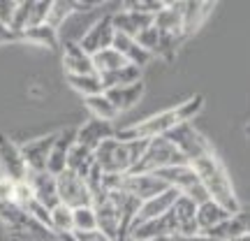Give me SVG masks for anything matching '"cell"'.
Segmentation results:
<instances>
[{
    "instance_id": "1",
    "label": "cell",
    "mask_w": 250,
    "mask_h": 241,
    "mask_svg": "<svg viewBox=\"0 0 250 241\" xmlns=\"http://www.w3.org/2000/svg\"><path fill=\"white\" fill-rule=\"evenodd\" d=\"M202 105H204V98L202 95H192L186 102H179L176 107H169L165 111H158L148 116L146 121H139V123L130 125L125 130H116V139H123V142H148V139H158V137H165V134L174 130L176 125L188 123L202 111Z\"/></svg>"
},
{
    "instance_id": "2",
    "label": "cell",
    "mask_w": 250,
    "mask_h": 241,
    "mask_svg": "<svg viewBox=\"0 0 250 241\" xmlns=\"http://www.w3.org/2000/svg\"><path fill=\"white\" fill-rule=\"evenodd\" d=\"M190 167L195 170L197 181L202 183L204 193L208 195V199H213L223 206L225 211L229 214H239L241 211V202H239V195L234 190V183L229 179V174L225 170L223 160L218 158V153L211 151L197 158V160L190 162Z\"/></svg>"
},
{
    "instance_id": "3",
    "label": "cell",
    "mask_w": 250,
    "mask_h": 241,
    "mask_svg": "<svg viewBox=\"0 0 250 241\" xmlns=\"http://www.w3.org/2000/svg\"><path fill=\"white\" fill-rule=\"evenodd\" d=\"M146 142H123L111 137L107 142H102L93 151L95 155V165L104 176H121V174H130L137 167V162L142 158Z\"/></svg>"
},
{
    "instance_id": "4",
    "label": "cell",
    "mask_w": 250,
    "mask_h": 241,
    "mask_svg": "<svg viewBox=\"0 0 250 241\" xmlns=\"http://www.w3.org/2000/svg\"><path fill=\"white\" fill-rule=\"evenodd\" d=\"M0 223L9 230L14 241H72V234H56L12 202H0Z\"/></svg>"
},
{
    "instance_id": "5",
    "label": "cell",
    "mask_w": 250,
    "mask_h": 241,
    "mask_svg": "<svg viewBox=\"0 0 250 241\" xmlns=\"http://www.w3.org/2000/svg\"><path fill=\"white\" fill-rule=\"evenodd\" d=\"M176 165H188L183 153L167 137H158V139L146 142L142 158L130 174H158V172L167 170V167H176Z\"/></svg>"
},
{
    "instance_id": "6",
    "label": "cell",
    "mask_w": 250,
    "mask_h": 241,
    "mask_svg": "<svg viewBox=\"0 0 250 241\" xmlns=\"http://www.w3.org/2000/svg\"><path fill=\"white\" fill-rule=\"evenodd\" d=\"M165 137H167V139H169V142L174 144L181 153H183V158L188 160V165H190L192 160H197V158H202V155H206V153L213 151V146H211L208 139H206L204 134L192 125V121L176 125V128L169 130Z\"/></svg>"
},
{
    "instance_id": "7",
    "label": "cell",
    "mask_w": 250,
    "mask_h": 241,
    "mask_svg": "<svg viewBox=\"0 0 250 241\" xmlns=\"http://www.w3.org/2000/svg\"><path fill=\"white\" fill-rule=\"evenodd\" d=\"M114 35H116V30L111 26V12H109V14H102V17L95 19L77 42L88 56H95L98 51H104V49L111 46Z\"/></svg>"
},
{
    "instance_id": "8",
    "label": "cell",
    "mask_w": 250,
    "mask_h": 241,
    "mask_svg": "<svg viewBox=\"0 0 250 241\" xmlns=\"http://www.w3.org/2000/svg\"><path fill=\"white\" fill-rule=\"evenodd\" d=\"M56 190H58V202L70 206V209H79V206L90 204V193L86 188V181L67 170L56 176Z\"/></svg>"
},
{
    "instance_id": "9",
    "label": "cell",
    "mask_w": 250,
    "mask_h": 241,
    "mask_svg": "<svg viewBox=\"0 0 250 241\" xmlns=\"http://www.w3.org/2000/svg\"><path fill=\"white\" fill-rule=\"evenodd\" d=\"M0 176H5L12 183H23L26 181V162L21 158V151L19 146L7 134H0Z\"/></svg>"
},
{
    "instance_id": "10",
    "label": "cell",
    "mask_w": 250,
    "mask_h": 241,
    "mask_svg": "<svg viewBox=\"0 0 250 241\" xmlns=\"http://www.w3.org/2000/svg\"><path fill=\"white\" fill-rule=\"evenodd\" d=\"M56 134H44V137H37V139H30V142L21 144L19 151H21V158L26 162L28 172H44L46 170V160H49V153H51V146L56 142Z\"/></svg>"
},
{
    "instance_id": "11",
    "label": "cell",
    "mask_w": 250,
    "mask_h": 241,
    "mask_svg": "<svg viewBox=\"0 0 250 241\" xmlns=\"http://www.w3.org/2000/svg\"><path fill=\"white\" fill-rule=\"evenodd\" d=\"M116 134L114 130V125L109 123V121H100V118H93L90 116L86 123L81 125L79 130H74V144H79L83 149H90V151H95L102 142H107Z\"/></svg>"
},
{
    "instance_id": "12",
    "label": "cell",
    "mask_w": 250,
    "mask_h": 241,
    "mask_svg": "<svg viewBox=\"0 0 250 241\" xmlns=\"http://www.w3.org/2000/svg\"><path fill=\"white\" fill-rule=\"evenodd\" d=\"M26 183L30 188V193L35 197V202H40L46 209H54L58 202V190H56V176L49 172H28Z\"/></svg>"
},
{
    "instance_id": "13",
    "label": "cell",
    "mask_w": 250,
    "mask_h": 241,
    "mask_svg": "<svg viewBox=\"0 0 250 241\" xmlns=\"http://www.w3.org/2000/svg\"><path fill=\"white\" fill-rule=\"evenodd\" d=\"M153 23V17H146V14H139V12H134V9L125 7L123 9H116V12H111V26L116 30L118 35H125V37H137L142 30Z\"/></svg>"
},
{
    "instance_id": "14",
    "label": "cell",
    "mask_w": 250,
    "mask_h": 241,
    "mask_svg": "<svg viewBox=\"0 0 250 241\" xmlns=\"http://www.w3.org/2000/svg\"><path fill=\"white\" fill-rule=\"evenodd\" d=\"M179 199V190H174V188H165L160 195L151 197V199H146V202H142L139 204V211H137V216H134V225H142L146 223V220H153V218H158V216L167 214L171 206H174V202ZM130 227V230H132Z\"/></svg>"
},
{
    "instance_id": "15",
    "label": "cell",
    "mask_w": 250,
    "mask_h": 241,
    "mask_svg": "<svg viewBox=\"0 0 250 241\" xmlns=\"http://www.w3.org/2000/svg\"><path fill=\"white\" fill-rule=\"evenodd\" d=\"M62 67L67 72V77L95 74V70H93V58L81 49L77 40H65V42H62Z\"/></svg>"
},
{
    "instance_id": "16",
    "label": "cell",
    "mask_w": 250,
    "mask_h": 241,
    "mask_svg": "<svg viewBox=\"0 0 250 241\" xmlns=\"http://www.w3.org/2000/svg\"><path fill=\"white\" fill-rule=\"evenodd\" d=\"M144 93H146L144 79L134 81V84H127V86H118V88L104 90V95H107V100L111 102V107L116 109V114L127 111V109H132L137 102H142Z\"/></svg>"
},
{
    "instance_id": "17",
    "label": "cell",
    "mask_w": 250,
    "mask_h": 241,
    "mask_svg": "<svg viewBox=\"0 0 250 241\" xmlns=\"http://www.w3.org/2000/svg\"><path fill=\"white\" fill-rule=\"evenodd\" d=\"M72 144H74V130H61L56 134V142L51 146V153H49V160H46V172L49 174H62L65 167H67V153H70Z\"/></svg>"
},
{
    "instance_id": "18",
    "label": "cell",
    "mask_w": 250,
    "mask_h": 241,
    "mask_svg": "<svg viewBox=\"0 0 250 241\" xmlns=\"http://www.w3.org/2000/svg\"><path fill=\"white\" fill-rule=\"evenodd\" d=\"M229 211H225L223 206L213 202V199H206L202 204H197V214H195V220H197V232L206 234L208 230H213L218 225L223 223L225 218H229Z\"/></svg>"
},
{
    "instance_id": "19",
    "label": "cell",
    "mask_w": 250,
    "mask_h": 241,
    "mask_svg": "<svg viewBox=\"0 0 250 241\" xmlns=\"http://www.w3.org/2000/svg\"><path fill=\"white\" fill-rule=\"evenodd\" d=\"M213 7L215 2H183V35H186V40L202 28V23L206 21Z\"/></svg>"
},
{
    "instance_id": "20",
    "label": "cell",
    "mask_w": 250,
    "mask_h": 241,
    "mask_svg": "<svg viewBox=\"0 0 250 241\" xmlns=\"http://www.w3.org/2000/svg\"><path fill=\"white\" fill-rule=\"evenodd\" d=\"M206 234L218 241H232V239H236V237H241V234H248V216L243 214V211L232 214L229 218H225L218 227L208 230Z\"/></svg>"
},
{
    "instance_id": "21",
    "label": "cell",
    "mask_w": 250,
    "mask_h": 241,
    "mask_svg": "<svg viewBox=\"0 0 250 241\" xmlns=\"http://www.w3.org/2000/svg\"><path fill=\"white\" fill-rule=\"evenodd\" d=\"M111 46L116 49L118 54L123 56L125 61L130 63V65H134V67H142L151 61V54L148 51H144L142 46L137 44V40H132V37H125V35H114V42H111Z\"/></svg>"
},
{
    "instance_id": "22",
    "label": "cell",
    "mask_w": 250,
    "mask_h": 241,
    "mask_svg": "<svg viewBox=\"0 0 250 241\" xmlns=\"http://www.w3.org/2000/svg\"><path fill=\"white\" fill-rule=\"evenodd\" d=\"M171 214H174V220L179 225V234H197V204L190 202L188 197L179 195V199L171 206Z\"/></svg>"
},
{
    "instance_id": "23",
    "label": "cell",
    "mask_w": 250,
    "mask_h": 241,
    "mask_svg": "<svg viewBox=\"0 0 250 241\" xmlns=\"http://www.w3.org/2000/svg\"><path fill=\"white\" fill-rule=\"evenodd\" d=\"M95 167V155L90 149H83L79 144H72L70 153H67V167L65 170L72 172V174H77L81 179H86L88 176V172Z\"/></svg>"
},
{
    "instance_id": "24",
    "label": "cell",
    "mask_w": 250,
    "mask_h": 241,
    "mask_svg": "<svg viewBox=\"0 0 250 241\" xmlns=\"http://www.w3.org/2000/svg\"><path fill=\"white\" fill-rule=\"evenodd\" d=\"M144 70L142 67H134V65H123L114 72H107V74H98L100 84H102V90L109 88H118V86H127V84H134V81H142Z\"/></svg>"
},
{
    "instance_id": "25",
    "label": "cell",
    "mask_w": 250,
    "mask_h": 241,
    "mask_svg": "<svg viewBox=\"0 0 250 241\" xmlns=\"http://www.w3.org/2000/svg\"><path fill=\"white\" fill-rule=\"evenodd\" d=\"M21 42H30V44L44 46V49H56V46H61V35L49 23H42V26L23 30L21 33Z\"/></svg>"
},
{
    "instance_id": "26",
    "label": "cell",
    "mask_w": 250,
    "mask_h": 241,
    "mask_svg": "<svg viewBox=\"0 0 250 241\" xmlns=\"http://www.w3.org/2000/svg\"><path fill=\"white\" fill-rule=\"evenodd\" d=\"M90 58H93V70H95V74H107V72H114V70H118V67H123V65H130L114 46H109L104 51H98V54L90 56Z\"/></svg>"
},
{
    "instance_id": "27",
    "label": "cell",
    "mask_w": 250,
    "mask_h": 241,
    "mask_svg": "<svg viewBox=\"0 0 250 241\" xmlns=\"http://www.w3.org/2000/svg\"><path fill=\"white\" fill-rule=\"evenodd\" d=\"M86 100V109L90 111V116L93 118H100V121H114V118L118 116L116 109L111 107V102L107 100V95H104V90L102 93H98V95H90V98H83Z\"/></svg>"
},
{
    "instance_id": "28",
    "label": "cell",
    "mask_w": 250,
    "mask_h": 241,
    "mask_svg": "<svg viewBox=\"0 0 250 241\" xmlns=\"http://www.w3.org/2000/svg\"><path fill=\"white\" fill-rule=\"evenodd\" d=\"M49 227L56 234H72V209L65 204H56L49 209Z\"/></svg>"
},
{
    "instance_id": "29",
    "label": "cell",
    "mask_w": 250,
    "mask_h": 241,
    "mask_svg": "<svg viewBox=\"0 0 250 241\" xmlns=\"http://www.w3.org/2000/svg\"><path fill=\"white\" fill-rule=\"evenodd\" d=\"M72 14H74V0H54L51 9H49L46 23L54 28V30H61L65 26V21L72 19Z\"/></svg>"
},
{
    "instance_id": "30",
    "label": "cell",
    "mask_w": 250,
    "mask_h": 241,
    "mask_svg": "<svg viewBox=\"0 0 250 241\" xmlns=\"http://www.w3.org/2000/svg\"><path fill=\"white\" fill-rule=\"evenodd\" d=\"M98 230V220H95V211L93 206H79L72 209V232H93Z\"/></svg>"
},
{
    "instance_id": "31",
    "label": "cell",
    "mask_w": 250,
    "mask_h": 241,
    "mask_svg": "<svg viewBox=\"0 0 250 241\" xmlns=\"http://www.w3.org/2000/svg\"><path fill=\"white\" fill-rule=\"evenodd\" d=\"M67 84L72 86V90L81 93L83 98L98 95L102 93V84H100L98 74H79V77H67Z\"/></svg>"
},
{
    "instance_id": "32",
    "label": "cell",
    "mask_w": 250,
    "mask_h": 241,
    "mask_svg": "<svg viewBox=\"0 0 250 241\" xmlns=\"http://www.w3.org/2000/svg\"><path fill=\"white\" fill-rule=\"evenodd\" d=\"M123 5L134 9V12H139V14H146V17H155L165 7L162 0H130V2H123Z\"/></svg>"
},
{
    "instance_id": "33",
    "label": "cell",
    "mask_w": 250,
    "mask_h": 241,
    "mask_svg": "<svg viewBox=\"0 0 250 241\" xmlns=\"http://www.w3.org/2000/svg\"><path fill=\"white\" fill-rule=\"evenodd\" d=\"M14 12H17V0H0V23L12 26Z\"/></svg>"
},
{
    "instance_id": "34",
    "label": "cell",
    "mask_w": 250,
    "mask_h": 241,
    "mask_svg": "<svg viewBox=\"0 0 250 241\" xmlns=\"http://www.w3.org/2000/svg\"><path fill=\"white\" fill-rule=\"evenodd\" d=\"M72 241H111V239L104 237L100 230H93V232H72Z\"/></svg>"
},
{
    "instance_id": "35",
    "label": "cell",
    "mask_w": 250,
    "mask_h": 241,
    "mask_svg": "<svg viewBox=\"0 0 250 241\" xmlns=\"http://www.w3.org/2000/svg\"><path fill=\"white\" fill-rule=\"evenodd\" d=\"M162 241H218V239L208 237V234L197 232V234H174V237H167V239H162Z\"/></svg>"
},
{
    "instance_id": "36",
    "label": "cell",
    "mask_w": 250,
    "mask_h": 241,
    "mask_svg": "<svg viewBox=\"0 0 250 241\" xmlns=\"http://www.w3.org/2000/svg\"><path fill=\"white\" fill-rule=\"evenodd\" d=\"M12 42H21L17 33H12V28L0 23V44H12Z\"/></svg>"
},
{
    "instance_id": "37",
    "label": "cell",
    "mask_w": 250,
    "mask_h": 241,
    "mask_svg": "<svg viewBox=\"0 0 250 241\" xmlns=\"http://www.w3.org/2000/svg\"><path fill=\"white\" fill-rule=\"evenodd\" d=\"M232 241H250V237L248 234H241V237H236V239H232Z\"/></svg>"
},
{
    "instance_id": "38",
    "label": "cell",
    "mask_w": 250,
    "mask_h": 241,
    "mask_svg": "<svg viewBox=\"0 0 250 241\" xmlns=\"http://www.w3.org/2000/svg\"><path fill=\"white\" fill-rule=\"evenodd\" d=\"M125 241H144V239H130V237H127V239H125Z\"/></svg>"
}]
</instances>
